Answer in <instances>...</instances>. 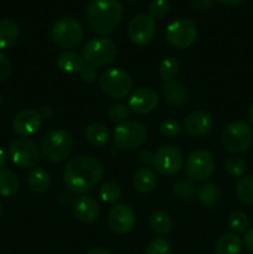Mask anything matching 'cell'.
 <instances>
[{
    "label": "cell",
    "instance_id": "23",
    "mask_svg": "<svg viewBox=\"0 0 253 254\" xmlns=\"http://www.w3.org/2000/svg\"><path fill=\"white\" fill-rule=\"evenodd\" d=\"M84 136H86L87 141L92 144L97 148H102V146L107 145L109 141V131L106 126L101 123H92L86 127L84 129Z\"/></svg>",
    "mask_w": 253,
    "mask_h": 254
},
{
    "label": "cell",
    "instance_id": "33",
    "mask_svg": "<svg viewBox=\"0 0 253 254\" xmlns=\"http://www.w3.org/2000/svg\"><path fill=\"white\" fill-rule=\"evenodd\" d=\"M246 161L240 156H230L225 160V170L232 178H241L246 173Z\"/></svg>",
    "mask_w": 253,
    "mask_h": 254
},
{
    "label": "cell",
    "instance_id": "35",
    "mask_svg": "<svg viewBox=\"0 0 253 254\" xmlns=\"http://www.w3.org/2000/svg\"><path fill=\"white\" fill-rule=\"evenodd\" d=\"M181 129H183L181 124L173 118L164 119L159 124V131L166 138H174V136L179 135L181 133Z\"/></svg>",
    "mask_w": 253,
    "mask_h": 254
},
{
    "label": "cell",
    "instance_id": "44",
    "mask_svg": "<svg viewBox=\"0 0 253 254\" xmlns=\"http://www.w3.org/2000/svg\"><path fill=\"white\" fill-rule=\"evenodd\" d=\"M39 113L42 118H50V117L52 116V108L50 106H44V107H41V109L39 111Z\"/></svg>",
    "mask_w": 253,
    "mask_h": 254
},
{
    "label": "cell",
    "instance_id": "49",
    "mask_svg": "<svg viewBox=\"0 0 253 254\" xmlns=\"http://www.w3.org/2000/svg\"><path fill=\"white\" fill-rule=\"evenodd\" d=\"M1 212H2V207H1V202H0V216H1Z\"/></svg>",
    "mask_w": 253,
    "mask_h": 254
},
{
    "label": "cell",
    "instance_id": "30",
    "mask_svg": "<svg viewBox=\"0 0 253 254\" xmlns=\"http://www.w3.org/2000/svg\"><path fill=\"white\" fill-rule=\"evenodd\" d=\"M179 68H180L179 62L173 57H168V59L163 60L159 66V76L165 82L175 81L179 73Z\"/></svg>",
    "mask_w": 253,
    "mask_h": 254
},
{
    "label": "cell",
    "instance_id": "7",
    "mask_svg": "<svg viewBox=\"0 0 253 254\" xmlns=\"http://www.w3.org/2000/svg\"><path fill=\"white\" fill-rule=\"evenodd\" d=\"M101 89L111 98H126L133 88L130 74L121 68H109L101 74Z\"/></svg>",
    "mask_w": 253,
    "mask_h": 254
},
{
    "label": "cell",
    "instance_id": "41",
    "mask_svg": "<svg viewBox=\"0 0 253 254\" xmlns=\"http://www.w3.org/2000/svg\"><path fill=\"white\" fill-rule=\"evenodd\" d=\"M243 243H245L248 252L253 254V227L248 228L245 232V236H243Z\"/></svg>",
    "mask_w": 253,
    "mask_h": 254
},
{
    "label": "cell",
    "instance_id": "26",
    "mask_svg": "<svg viewBox=\"0 0 253 254\" xmlns=\"http://www.w3.org/2000/svg\"><path fill=\"white\" fill-rule=\"evenodd\" d=\"M221 197V190L212 183H206L198 190V200L206 207H216L220 203Z\"/></svg>",
    "mask_w": 253,
    "mask_h": 254
},
{
    "label": "cell",
    "instance_id": "17",
    "mask_svg": "<svg viewBox=\"0 0 253 254\" xmlns=\"http://www.w3.org/2000/svg\"><path fill=\"white\" fill-rule=\"evenodd\" d=\"M213 127V118L203 111L191 112L184 121L186 133L191 136H203L211 131Z\"/></svg>",
    "mask_w": 253,
    "mask_h": 254
},
{
    "label": "cell",
    "instance_id": "21",
    "mask_svg": "<svg viewBox=\"0 0 253 254\" xmlns=\"http://www.w3.org/2000/svg\"><path fill=\"white\" fill-rule=\"evenodd\" d=\"M243 243L235 233H225L217 238L215 243L216 254H240L242 252Z\"/></svg>",
    "mask_w": 253,
    "mask_h": 254
},
{
    "label": "cell",
    "instance_id": "42",
    "mask_svg": "<svg viewBox=\"0 0 253 254\" xmlns=\"http://www.w3.org/2000/svg\"><path fill=\"white\" fill-rule=\"evenodd\" d=\"M153 154L150 153V151H146V150H143L140 151V154H139V161H140L141 164H145V165H148V164L153 163Z\"/></svg>",
    "mask_w": 253,
    "mask_h": 254
},
{
    "label": "cell",
    "instance_id": "39",
    "mask_svg": "<svg viewBox=\"0 0 253 254\" xmlns=\"http://www.w3.org/2000/svg\"><path fill=\"white\" fill-rule=\"evenodd\" d=\"M10 72H11V64H10L9 59L0 52V81L6 79Z\"/></svg>",
    "mask_w": 253,
    "mask_h": 254
},
{
    "label": "cell",
    "instance_id": "32",
    "mask_svg": "<svg viewBox=\"0 0 253 254\" xmlns=\"http://www.w3.org/2000/svg\"><path fill=\"white\" fill-rule=\"evenodd\" d=\"M121 188H119L118 184L113 183V181L103 184L102 188L99 189V197L107 203H116L121 198Z\"/></svg>",
    "mask_w": 253,
    "mask_h": 254
},
{
    "label": "cell",
    "instance_id": "25",
    "mask_svg": "<svg viewBox=\"0 0 253 254\" xmlns=\"http://www.w3.org/2000/svg\"><path fill=\"white\" fill-rule=\"evenodd\" d=\"M27 185L30 190L36 193L45 192L50 186V175L42 168H34L27 178Z\"/></svg>",
    "mask_w": 253,
    "mask_h": 254
},
{
    "label": "cell",
    "instance_id": "31",
    "mask_svg": "<svg viewBox=\"0 0 253 254\" xmlns=\"http://www.w3.org/2000/svg\"><path fill=\"white\" fill-rule=\"evenodd\" d=\"M227 225L230 230L235 233H242L250 228V220L247 216L241 211H236L228 216Z\"/></svg>",
    "mask_w": 253,
    "mask_h": 254
},
{
    "label": "cell",
    "instance_id": "24",
    "mask_svg": "<svg viewBox=\"0 0 253 254\" xmlns=\"http://www.w3.org/2000/svg\"><path fill=\"white\" fill-rule=\"evenodd\" d=\"M57 66L64 73H77V72L81 71L84 64L83 59L77 52L66 51L59 56Z\"/></svg>",
    "mask_w": 253,
    "mask_h": 254
},
{
    "label": "cell",
    "instance_id": "40",
    "mask_svg": "<svg viewBox=\"0 0 253 254\" xmlns=\"http://www.w3.org/2000/svg\"><path fill=\"white\" fill-rule=\"evenodd\" d=\"M79 74H81V77L83 81L93 82V81H96V78H97V69H96V67H92V66H89V64H86V66H83L81 68Z\"/></svg>",
    "mask_w": 253,
    "mask_h": 254
},
{
    "label": "cell",
    "instance_id": "14",
    "mask_svg": "<svg viewBox=\"0 0 253 254\" xmlns=\"http://www.w3.org/2000/svg\"><path fill=\"white\" fill-rule=\"evenodd\" d=\"M135 225V213L130 206L117 203L108 213V226L114 233L126 235L130 232Z\"/></svg>",
    "mask_w": 253,
    "mask_h": 254
},
{
    "label": "cell",
    "instance_id": "9",
    "mask_svg": "<svg viewBox=\"0 0 253 254\" xmlns=\"http://www.w3.org/2000/svg\"><path fill=\"white\" fill-rule=\"evenodd\" d=\"M215 156L211 151L198 149V150L192 151L186 159V175L190 180L196 181V183L205 181L212 175L215 170Z\"/></svg>",
    "mask_w": 253,
    "mask_h": 254
},
{
    "label": "cell",
    "instance_id": "5",
    "mask_svg": "<svg viewBox=\"0 0 253 254\" xmlns=\"http://www.w3.org/2000/svg\"><path fill=\"white\" fill-rule=\"evenodd\" d=\"M148 131L144 124L135 121H126L116 127L113 131V143L121 150H131L144 144Z\"/></svg>",
    "mask_w": 253,
    "mask_h": 254
},
{
    "label": "cell",
    "instance_id": "27",
    "mask_svg": "<svg viewBox=\"0 0 253 254\" xmlns=\"http://www.w3.org/2000/svg\"><path fill=\"white\" fill-rule=\"evenodd\" d=\"M149 222H150L151 230L156 235L166 236L171 232V228H173V221H171L170 216L164 211H155L151 213Z\"/></svg>",
    "mask_w": 253,
    "mask_h": 254
},
{
    "label": "cell",
    "instance_id": "15",
    "mask_svg": "<svg viewBox=\"0 0 253 254\" xmlns=\"http://www.w3.org/2000/svg\"><path fill=\"white\" fill-rule=\"evenodd\" d=\"M42 124V117L35 109H22L15 116L12 130L21 138H27L36 133Z\"/></svg>",
    "mask_w": 253,
    "mask_h": 254
},
{
    "label": "cell",
    "instance_id": "3",
    "mask_svg": "<svg viewBox=\"0 0 253 254\" xmlns=\"http://www.w3.org/2000/svg\"><path fill=\"white\" fill-rule=\"evenodd\" d=\"M41 153L47 160L62 161L69 155L73 148L71 134L63 129H55L49 131L41 140Z\"/></svg>",
    "mask_w": 253,
    "mask_h": 254
},
{
    "label": "cell",
    "instance_id": "50",
    "mask_svg": "<svg viewBox=\"0 0 253 254\" xmlns=\"http://www.w3.org/2000/svg\"><path fill=\"white\" fill-rule=\"evenodd\" d=\"M0 104H1V94H0Z\"/></svg>",
    "mask_w": 253,
    "mask_h": 254
},
{
    "label": "cell",
    "instance_id": "19",
    "mask_svg": "<svg viewBox=\"0 0 253 254\" xmlns=\"http://www.w3.org/2000/svg\"><path fill=\"white\" fill-rule=\"evenodd\" d=\"M161 93H163L164 99L169 104L175 107H181L185 104L188 99V91L186 87L179 81L165 82L161 87Z\"/></svg>",
    "mask_w": 253,
    "mask_h": 254
},
{
    "label": "cell",
    "instance_id": "36",
    "mask_svg": "<svg viewBox=\"0 0 253 254\" xmlns=\"http://www.w3.org/2000/svg\"><path fill=\"white\" fill-rule=\"evenodd\" d=\"M129 113H130V108L126 104L117 103L111 106V108L108 109V118L116 123H124L129 117Z\"/></svg>",
    "mask_w": 253,
    "mask_h": 254
},
{
    "label": "cell",
    "instance_id": "47",
    "mask_svg": "<svg viewBox=\"0 0 253 254\" xmlns=\"http://www.w3.org/2000/svg\"><path fill=\"white\" fill-rule=\"evenodd\" d=\"M87 254H113L111 251L106 250V248H93V250L89 251Z\"/></svg>",
    "mask_w": 253,
    "mask_h": 254
},
{
    "label": "cell",
    "instance_id": "8",
    "mask_svg": "<svg viewBox=\"0 0 253 254\" xmlns=\"http://www.w3.org/2000/svg\"><path fill=\"white\" fill-rule=\"evenodd\" d=\"M82 37L83 30L81 24L73 17H61L52 26V40L61 49H74L82 41Z\"/></svg>",
    "mask_w": 253,
    "mask_h": 254
},
{
    "label": "cell",
    "instance_id": "11",
    "mask_svg": "<svg viewBox=\"0 0 253 254\" xmlns=\"http://www.w3.org/2000/svg\"><path fill=\"white\" fill-rule=\"evenodd\" d=\"M9 156L12 163L21 169H31L39 164L40 150L36 144L27 138H17L9 145Z\"/></svg>",
    "mask_w": 253,
    "mask_h": 254
},
{
    "label": "cell",
    "instance_id": "10",
    "mask_svg": "<svg viewBox=\"0 0 253 254\" xmlns=\"http://www.w3.org/2000/svg\"><path fill=\"white\" fill-rule=\"evenodd\" d=\"M166 41L176 49H188L197 39V27L189 19H178L170 22L165 30Z\"/></svg>",
    "mask_w": 253,
    "mask_h": 254
},
{
    "label": "cell",
    "instance_id": "48",
    "mask_svg": "<svg viewBox=\"0 0 253 254\" xmlns=\"http://www.w3.org/2000/svg\"><path fill=\"white\" fill-rule=\"evenodd\" d=\"M247 119L251 122V123H253V104L250 107V108H248V111H247Z\"/></svg>",
    "mask_w": 253,
    "mask_h": 254
},
{
    "label": "cell",
    "instance_id": "12",
    "mask_svg": "<svg viewBox=\"0 0 253 254\" xmlns=\"http://www.w3.org/2000/svg\"><path fill=\"white\" fill-rule=\"evenodd\" d=\"M151 164L160 175H175L184 165L183 153L174 145H164L154 154Z\"/></svg>",
    "mask_w": 253,
    "mask_h": 254
},
{
    "label": "cell",
    "instance_id": "2",
    "mask_svg": "<svg viewBox=\"0 0 253 254\" xmlns=\"http://www.w3.org/2000/svg\"><path fill=\"white\" fill-rule=\"evenodd\" d=\"M87 21L92 31L99 35L111 34L123 17L119 0H92L87 6Z\"/></svg>",
    "mask_w": 253,
    "mask_h": 254
},
{
    "label": "cell",
    "instance_id": "29",
    "mask_svg": "<svg viewBox=\"0 0 253 254\" xmlns=\"http://www.w3.org/2000/svg\"><path fill=\"white\" fill-rule=\"evenodd\" d=\"M236 195L237 198L243 205L252 206L253 207V176H246L242 178L237 184L236 188Z\"/></svg>",
    "mask_w": 253,
    "mask_h": 254
},
{
    "label": "cell",
    "instance_id": "45",
    "mask_svg": "<svg viewBox=\"0 0 253 254\" xmlns=\"http://www.w3.org/2000/svg\"><path fill=\"white\" fill-rule=\"evenodd\" d=\"M216 1H218L222 5H227V6H236V5L242 4L245 0H216Z\"/></svg>",
    "mask_w": 253,
    "mask_h": 254
},
{
    "label": "cell",
    "instance_id": "43",
    "mask_svg": "<svg viewBox=\"0 0 253 254\" xmlns=\"http://www.w3.org/2000/svg\"><path fill=\"white\" fill-rule=\"evenodd\" d=\"M193 5L200 10H206L211 7L212 5V0H193Z\"/></svg>",
    "mask_w": 253,
    "mask_h": 254
},
{
    "label": "cell",
    "instance_id": "16",
    "mask_svg": "<svg viewBox=\"0 0 253 254\" xmlns=\"http://www.w3.org/2000/svg\"><path fill=\"white\" fill-rule=\"evenodd\" d=\"M158 93L150 87H140L135 89L129 98L128 107L135 114H146L158 106Z\"/></svg>",
    "mask_w": 253,
    "mask_h": 254
},
{
    "label": "cell",
    "instance_id": "18",
    "mask_svg": "<svg viewBox=\"0 0 253 254\" xmlns=\"http://www.w3.org/2000/svg\"><path fill=\"white\" fill-rule=\"evenodd\" d=\"M73 213L81 222L92 223L98 220L101 207L91 196H79L73 201Z\"/></svg>",
    "mask_w": 253,
    "mask_h": 254
},
{
    "label": "cell",
    "instance_id": "1",
    "mask_svg": "<svg viewBox=\"0 0 253 254\" xmlns=\"http://www.w3.org/2000/svg\"><path fill=\"white\" fill-rule=\"evenodd\" d=\"M103 176L101 161L91 155H78L66 164L63 181L67 188L77 193L93 190Z\"/></svg>",
    "mask_w": 253,
    "mask_h": 254
},
{
    "label": "cell",
    "instance_id": "4",
    "mask_svg": "<svg viewBox=\"0 0 253 254\" xmlns=\"http://www.w3.org/2000/svg\"><path fill=\"white\" fill-rule=\"evenodd\" d=\"M253 140V129L243 121H236L228 124L222 131L221 143L223 148L232 154H240L250 148Z\"/></svg>",
    "mask_w": 253,
    "mask_h": 254
},
{
    "label": "cell",
    "instance_id": "22",
    "mask_svg": "<svg viewBox=\"0 0 253 254\" xmlns=\"http://www.w3.org/2000/svg\"><path fill=\"white\" fill-rule=\"evenodd\" d=\"M19 26L10 19H0V50L9 49L19 39Z\"/></svg>",
    "mask_w": 253,
    "mask_h": 254
},
{
    "label": "cell",
    "instance_id": "34",
    "mask_svg": "<svg viewBox=\"0 0 253 254\" xmlns=\"http://www.w3.org/2000/svg\"><path fill=\"white\" fill-rule=\"evenodd\" d=\"M173 247L168 238L156 237L146 246L144 254H171Z\"/></svg>",
    "mask_w": 253,
    "mask_h": 254
},
{
    "label": "cell",
    "instance_id": "6",
    "mask_svg": "<svg viewBox=\"0 0 253 254\" xmlns=\"http://www.w3.org/2000/svg\"><path fill=\"white\" fill-rule=\"evenodd\" d=\"M83 60L92 67H104L117 57V46L112 40L96 37L83 47Z\"/></svg>",
    "mask_w": 253,
    "mask_h": 254
},
{
    "label": "cell",
    "instance_id": "13",
    "mask_svg": "<svg viewBox=\"0 0 253 254\" xmlns=\"http://www.w3.org/2000/svg\"><path fill=\"white\" fill-rule=\"evenodd\" d=\"M156 34V24L150 15L139 14L129 21L128 37L134 45L145 46L150 44Z\"/></svg>",
    "mask_w": 253,
    "mask_h": 254
},
{
    "label": "cell",
    "instance_id": "46",
    "mask_svg": "<svg viewBox=\"0 0 253 254\" xmlns=\"http://www.w3.org/2000/svg\"><path fill=\"white\" fill-rule=\"evenodd\" d=\"M6 163H7V154L5 153L4 149L0 148V170L5 168Z\"/></svg>",
    "mask_w": 253,
    "mask_h": 254
},
{
    "label": "cell",
    "instance_id": "37",
    "mask_svg": "<svg viewBox=\"0 0 253 254\" xmlns=\"http://www.w3.org/2000/svg\"><path fill=\"white\" fill-rule=\"evenodd\" d=\"M170 9L168 0H153L149 5V15L153 19H161L165 16Z\"/></svg>",
    "mask_w": 253,
    "mask_h": 254
},
{
    "label": "cell",
    "instance_id": "38",
    "mask_svg": "<svg viewBox=\"0 0 253 254\" xmlns=\"http://www.w3.org/2000/svg\"><path fill=\"white\" fill-rule=\"evenodd\" d=\"M195 184L192 181L180 180L173 185V191L181 198H190L195 193Z\"/></svg>",
    "mask_w": 253,
    "mask_h": 254
},
{
    "label": "cell",
    "instance_id": "20",
    "mask_svg": "<svg viewBox=\"0 0 253 254\" xmlns=\"http://www.w3.org/2000/svg\"><path fill=\"white\" fill-rule=\"evenodd\" d=\"M133 186L141 193H149L155 189L156 175L150 168H140L136 170L133 178Z\"/></svg>",
    "mask_w": 253,
    "mask_h": 254
},
{
    "label": "cell",
    "instance_id": "28",
    "mask_svg": "<svg viewBox=\"0 0 253 254\" xmlns=\"http://www.w3.org/2000/svg\"><path fill=\"white\" fill-rule=\"evenodd\" d=\"M19 191V180L11 170H0V196L10 197Z\"/></svg>",
    "mask_w": 253,
    "mask_h": 254
}]
</instances>
